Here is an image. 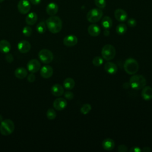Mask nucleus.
Here are the masks:
<instances>
[{
    "instance_id": "nucleus-1",
    "label": "nucleus",
    "mask_w": 152,
    "mask_h": 152,
    "mask_svg": "<svg viewBox=\"0 0 152 152\" xmlns=\"http://www.w3.org/2000/svg\"><path fill=\"white\" fill-rule=\"evenodd\" d=\"M46 26L50 32L53 34L61 31L62 28V22L61 19L55 15L49 17L46 21Z\"/></svg>"
},
{
    "instance_id": "nucleus-2",
    "label": "nucleus",
    "mask_w": 152,
    "mask_h": 152,
    "mask_svg": "<svg viewBox=\"0 0 152 152\" xmlns=\"http://www.w3.org/2000/svg\"><path fill=\"white\" fill-rule=\"evenodd\" d=\"M131 87L135 90L142 89L146 85V79L142 75H133L129 79Z\"/></svg>"
},
{
    "instance_id": "nucleus-3",
    "label": "nucleus",
    "mask_w": 152,
    "mask_h": 152,
    "mask_svg": "<svg viewBox=\"0 0 152 152\" xmlns=\"http://www.w3.org/2000/svg\"><path fill=\"white\" fill-rule=\"evenodd\" d=\"M15 125L13 121L10 119L3 120L0 124V133L4 136L11 134L14 131Z\"/></svg>"
},
{
    "instance_id": "nucleus-4",
    "label": "nucleus",
    "mask_w": 152,
    "mask_h": 152,
    "mask_svg": "<svg viewBox=\"0 0 152 152\" xmlns=\"http://www.w3.org/2000/svg\"><path fill=\"white\" fill-rule=\"evenodd\" d=\"M124 68L125 71L127 74L129 75H134L138 71L139 64L135 59L129 58L125 61Z\"/></svg>"
},
{
    "instance_id": "nucleus-5",
    "label": "nucleus",
    "mask_w": 152,
    "mask_h": 152,
    "mask_svg": "<svg viewBox=\"0 0 152 152\" xmlns=\"http://www.w3.org/2000/svg\"><path fill=\"white\" fill-rule=\"evenodd\" d=\"M116 55V49L115 47L110 44L104 45L102 49V58L106 61L113 59Z\"/></svg>"
},
{
    "instance_id": "nucleus-6",
    "label": "nucleus",
    "mask_w": 152,
    "mask_h": 152,
    "mask_svg": "<svg viewBox=\"0 0 152 152\" xmlns=\"http://www.w3.org/2000/svg\"><path fill=\"white\" fill-rule=\"evenodd\" d=\"M103 16V12L99 8H93L87 14V20L92 23L99 21Z\"/></svg>"
},
{
    "instance_id": "nucleus-7",
    "label": "nucleus",
    "mask_w": 152,
    "mask_h": 152,
    "mask_svg": "<svg viewBox=\"0 0 152 152\" xmlns=\"http://www.w3.org/2000/svg\"><path fill=\"white\" fill-rule=\"evenodd\" d=\"M38 56L41 62L46 64L50 63L53 59V55L52 52L50 50L46 49L40 50L38 53Z\"/></svg>"
},
{
    "instance_id": "nucleus-8",
    "label": "nucleus",
    "mask_w": 152,
    "mask_h": 152,
    "mask_svg": "<svg viewBox=\"0 0 152 152\" xmlns=\"http://www.w3.org/2000/svg\"><path fill=\"white\" fill-rule=\"evenodd\" d=\"M17 8L21 14H27L31 8L30 1H28V0H20L17 5Z\"/></svg>"
},
{
    "instance_id": "nucleus-9",
    "label": "nucleus",
    "mask_w": 152,
    "mask_h": 152,
    "mask_svg": "<svg viewBox=\"0 0 152 152\" xmlns=\"http://www.w3.org/2000/svg\"><path fill=\"white\" fill-rule=\"evenodd\" d=\"M41 64L40 62L36 59H32L30 60L27 64V67L29 72L31 73H36L40 69Z\"/></svg>"
},
{
    "instance_id": "nucleus-10",
    "label": "nucleus",
    "mask_w": 152,
    "mask_h": 152,
    "mask_svg": "<svg viewBox=\"0 0 152 152\" xmlns=\"http://www.w3.org/2000/svg\"><path fill=\"white\" fill-rule=\"evenodd\" d=\"M67 106V102L64 98L59 97L56 99L53 103V106L57 110H62Z\"/></svg>"
},
{
    "instance_id": "nucleus-11",
    "label": "nucleus",
    "mask_w": 152,
    "mask_h": 152,
    "mask_svg": "<svg viewBox=\"0 0 152 152\" xmlns=\"http://www.w3.org/2000/svg\"><path fill=\"white\" fill-rule=\"evenodd\" d=\"M78 43V39L75 35H68L64 38L63 43L67 47H72Z\"/></svg>"
},
{
    "instance_id": "nucleus-12",
    "label": "nucleus",
    "mask_w": 152,
    "mask_h": 152,
    "mask_svg": "<svg viewBox=\"0 0 152 152\" xmlns=\"http://www.w3.org/2000/svg\"><path fill=\"white\" fill-rule=\"evenodd\" d=\"M53 73V69L50 65H45L41 68L40 74L43 78H49L51 77Z\"/></svg>"
},
{
    "instance_id": "nucleus-13",
    "label": "nucleus",
    "mask_w": 152,
    "mask_h": 152,
    "mask_svg": "<svg viewBox=\"0 0 152 152\" xmlns=\"http://www.w3.org/2000/svg\"><path fill=\"white\" fill-rule=\"evenodd\" d=\"M18 50L23 53H26L28 52L31 49V45L29 42L27 40H21L20 41L17 45Z\"/></svg>"
},
{
    "instance_id": "nucleus-14",
    "label": "nucleus",
    "mask_w": 152,
    "mask_h": 152,
    "mask_svg": "<svg viewBox=\"0 0 152 152\" xmlns=\"http://www.w3.org/2000/svg\"><path fill=\"white\" fill-rule=\"evenodd\" d=\"M114 15L115 18L119 22H124L127 20L128 14L125 11L122 9H117L115 11Z\"/></svg>"
},
{
    "instance_id": "nucleus-15",
    "label": "nucleus",
    "mask_w": 152,
    "mask_h": 152,
    "mask_svg": "<svg viewBox=\"0 0 152 152\" xmlns=\"http://www.w3.org/2000/svg\"><path fill=\"white\" fill-rule=\"evenodd\" d=\"M51 93L52 94L56 97H59L64 94V87L59 84H55L53 85L51 87Z\"/></svg>"
},
{
    "instance_id": "nucleus-16",
    "label": "nucleus",
    "mask_w": 152,
    "mask_h": 152,
    "mask_svg": "<svg viewBox=\"0 0 152 152\" xmlns=\"http://www.w3.org/2000/svg\"><path fill=\"white\" fill-rule=\"evenodd\" d=\"M102 145L103 149L107 151H110L115 148V143L112 138H107L102 141Z\"/></svg>"
},
{
    "instance_id": "nucleus-17",
    "label": "nucleus",
    "mask_w": 152,
    "mask_h": 152,
    "mask_svg": "<svg viewBox=\"0 0 152 152\" xmlns=\"http://www.w3.org/2000/svg\"><path fill=\"white\" fill-rule=\"evenodd\" d=\"M141 96L145 100H150L152 99V88L150 86H145L142 88Z\"/></svg>"
},
{
    "instance_id": "nucleus-18",
    "label": "nucleus",
    "mask_w": 152,
    "mask_h": 152,
    "mask_svg": "<svg viewBox=\"0 0 152 152\" xmlns=\"http://www.w3.org/2000/svg\"><path fill=\"white\" fill-rule=\"evenodd\" d=\"M87 31L88 34L93 37H96L99 36L101 32V30L99 26L95 24L90 25L87 28Z\"/></svg>"
},
{
    "instance_id": "nucleus-19",
    "label": "nucleus",
    "mask_w": 152,
    "mask_h": 152,
    "mask_svg": "<svg viewBox=\"0 0 152 152\" xmlns=\"http://www.w3.org/2000/svg\"><path fill=\"white\" fill-rule=\"evenodd\" d=\"M46 11L48 15L50 16L55 15L58 11V6L55 2H50L47 5Z\"/></svg>"
},
{
    "instance_id": "nucleus-20",
    "label": "nucleus",
    "mask_w": 152,
    "mask_h": 152,
    "mask_svg": "<svg viewBox=\"0 0 152 152\" xmlns=\"http://www.w3.org/2000/svg\"><path fill=\"white\" fill-rule=\"evenodd\" d=\"M104 70L110 74H114L116 73L118 71V67L116 65L111 62H107L104 64Z\"/></svg>"
},
{
    "instance_id": "nucleus-21",
    "label": "nucleus",
    "mask_w": 152,
    "mask_h": 152,
    "mask_svg": "<svg viewBox=\"0 0 152 152\" xmlns=\"http://www.w3.org/2000/svg\"><path fill=\"white\" fill-rule=\"evenodd\" d=\"M14 75L15 77L18 79H23L27 76L28 72L26 68L23 67H18L15 70Z\"/></svg>"
},
{
    "instance_id": "nucleus-22",
    "label": "nucleus",
    "mask_w": 152,
    "mask_h": 152,
    "mask_svg": "<svg viewBox=\"0 0 152 152\" xmlns=\"http://www.w3.org/2000/svg\"><path fill=\"white\" fill-rule=\"evenodd\" d=\"M11 50V44L7 40L0 41V51L4 53H8Z\"/></svg>"
},
{
    "instance_id": "nucleus-23",
    "label": "nucleus",
    "mask_w": 152,
    "mask_h": 152,
    "mask_svg": "<svg viewBox=\"0 0 152 152\" xmlns=\"http://www.w3.org/2000/svg\"><path fill=\"white\" fill-rule=\"evenodd\" d=\"M37 20V15L34 12H30L26 17V23L30 26L36 23Z\"/></svg>"
},
{
    "instance_id": "nucleus-24",
    "label": "nucleus",
    "mask_w": 152,
    "mask_h": 152,
    "mask_svg": "<svg viewBox=\"0 0 152 152\" xmlns=\"http://www.w3.org/2000/svg\"><path fill=\"white\" fill-rule=\"evenodd\" d=\"M75 81L71 78H66L63 82V86L66 90H71L75 86Z\"/></svg>"
},
{
    "instance_id": "nucleus-25",
    "label": "nucleus",
    "mask_w": 152,
    "mask_h": 152,
    "mask_svg": "<svg viewBox=\"0 0 152 152\" xmlns=\"http://www.w3.org/2000/svg\"><path fill=\"white\" fill-rule=\"evenodd\" d=\"M102 25L105 29H109L112 26V20L109 16H105L102 18Z\"/></svg>"
},
{
    "instance_id": "nucleus-26",
    "label": "nucleus",
    "mask_w": 152,
    "mask_h": 152,
    "mask_svg": "<svg viewBox=\"0 0 152 152\" xmlns=\"http://www.w3.org/2000/svg\"><path fill=\"white\" fill-rule=\"evenodd\" d=\"M126 30H127L126 26L124 23H121V24H118L116 26V33L118 34H120V35L125 34V32L126 31Z\"/></svg>"
},
{
    "instance_id": "nucleus-27",
    "label": "nucleus",
    "mask_w": 152,
    "mask_h": 152,
    "mask_svg": "<svg viewBox=\"0 0 152 152\" xmlns=\"http://www.w3.org/2000/svg\"><path fill=\"white\" fill-rule=\"evenodd\" d=\"M36 30L40 34H43L46 30V24L44 21H40L36 26Z\"/></svg>"
},
{
    "instance_id": "nucleus-28",
    "label": "nucleus",
    "mask_w": 152,
    "mask_h": 152,
    "mask_svg": "<svg viewBox=\"0 0 152 152\" xmlns=\"http://www.w3.org/2000/svg\"><path fill=\"white\" fill-rule=\"evenodd\" d=\"M91 110V106L89 103H85L81 106L80 109V112L83 115H87L90 112Z\"/></svg>"
},
{
    "instance_id": "nucleus-29",
    "label": "nucleus",
    "mask_w": 152,
    "mask_h": 152,
    "mask_svg": "<svg viewBox=\"0 0 152 152\" xmlns=\"http://www.w3.org/2000/svg\"><path fill=\"white\" fill-rule=\"evenodd\" d=\"M46 117L49 120H53L56 117V113L55 110L52 108L49 109L46 112Z\"/></svg>"
},
{
    "instance_id": "nucleus-30",
    "label": "nucleus",
    "mask_w": 152,
    "mask_h": 152,
    "mask_svg": "<svg viewBox=\"0 0 152 152\" xmlns=\"http://www.w3.org/2000/svg\"><path fill=\"white\" fill-rule=\"evenodd\" d=\"M103 62V59L101 56H95L92 60V63L95 66H100L102 65Z\"/></svg>"
},
{
    "instance_id": "nucleus-31",
    "label": "nucleus",
    "mask_w": 152,
    "mask_h": 152,
    "mask_svg": "<svg viewBox=\"0 0 152 152\" xmlns=\"http://www.w3.org/2000/svg\"><path fill=\"white\" fill-rule=\"evenodd\" d=\"M94 3L99 8H104L106 7V0H94Z\"/></svg>"
},
{
    "instance_id": "nucleus-32",
    "label": "nucleus",
    "mask_w": 152,
    "mask_h": 152,
    "mask_svg": "<svg viewBox=\"0 0 152 152\" xmlns=\"http://www.w3.org/2000/svg\"><path fill=\"white\" fill-rule=\"evenodd\" d=\"M23 33L26 37H29L32 33V29L30 26H25L23 28Z\"/></svg>"
},
{
    "instance_id": "nucleus-33",
    "label": "nucleus",
    "mask_w": 152,
    "mask_h": 152,
    "mask_svg": "<svg viewBox=\"0 0 152 152\" xmlns=\"http://www.w3.org/2000/svg\"><path fill=\"white\" fill-rule=\"evenodd\" d=\"M64 97L67 100H72L74 98V93L70 91H66L64 93Z\"/></svg>"
},
{
    "instance_id": "nucleus-34",
    "label": "nucleus",
    "mask_w": 152,
    "mask_h": 152,
    "mask_svg": "<svg viewBox=\"0 0 152 152\" xmlns=\"http://www.w3.org/2000/svg\"><path fill=\"white\" fill-rule=\"evenodd\" d=\"M127 24L128 25L131 27H134L136 26L137 25V21L135 19L131 18H129L128 20L127 21Z\"/></svg>"
},
{
    "instance_id": "nucleus-35",
    "label": "nucleus",
    "mask_w": 152,
    "mask_h": 152,
    "mask_svg": "<svg viewBox=\"0 0 152 152\" xmlns=\"http://www.w3.org/2000/svg\"><path fill=\"white\" fill-rule=\"evenodd\" d=\"M5 60L8 63L12 62L14 61V57H13L12 55L9 52L7 53V55H5Z\"/></svg>"
},
{
    "instance_id": "nucleus-36",
    "label": "nucleus",
    "mask_w": 152,
    "mask_h": 152,
    "mask_svg": "<svg viewBox=\"0 0 152 152\" xmlns=\"http://www.w3.org/2000/svg\"><path fill=\"white\" fill-rule=\"evenodd\" d=\"M118 151L119 152H126L128 151V148L126 145L121 144L118 147Z\"/></svg>"
},
{
    "instance_id": "nucleus-37",
    "label": "nucleus",
    "mask_w": 152,
    "mask_h": 152,
    "mask_svg": "<svg viewBox=\"0 0 152 152\" xmlns=\"http://www.w3.org/2000/svg\"><path fill=\"white\" fill-rule=\"evenodd\" d=\"M27 81L30 83H33L35 81V79H36V77L34 74V73H30V74L27 75Z\"/></svg>"
},
{
    "instance_id": "nucleus-38",
    "label": "nucleus",
    "mask_w": 152,
    "mask_h": 152,
    "mask_svg": "<svg viewBox=\"0 0 152 152\" xmlns=\"http://www.w3.org/2000/svg\"><path fill=\"white\" fill-rule=\"evenodd\" d=\"M130 152H141V149L138 147H132L129 150Z\"/></svg>"
},
{
    "instance_id": "nucleus-39",
    "label": "nucleus",
    "mask_w": 152,
    "mask_h": 152,
    "mask_svg": "<svg viewBox=\"0 0 152 152\" xmlns=\"http://www.w3.org/2000/svg\"><path fill=\"white\" fill-rule=\"evenodd\" d=\"M29 1L33 5H38L40 3L41 0H29Z\"/></svg>"
},
{
    "instance_id": "nucleus-40",
    "label": "nucleus",
    "mask_w": 152,
    "mask_h": 152,
    "mask_svg": "<svg viewBox=\"0 0 152 152\" xmlns=\"http://www.w3.org/2000/svg\"><path fill=\"white\" fill-rule=\"evenodd\" d=\"M151 151V149L148 147H144L142 150H141V151H143V152H149Z\"/></svg>"
},
{
    "instance_id": "nucleus-41",
    "label": "nucleus",
    "mask_w": 152,
    "mask_h": 152,
    "mask_svg": "<svg viewBox=\"0 0 152 152\" xmlns=\"http://www.w3.org/2000/svg\"><path fill=\"white\" fill-rule=\"evenodd\" d=\"M109 34V31L107 30V29H105L104 31V36H108Z\"/></svg>"
},
{
    "instance_id": "nucleus-42",
    "label": "nucleus",
    "mask_w": 152,
    "mask_h": 152,
    "mask_svg": "<svg viewBox=\"0 0 152 152\" xmlns=\"http://www.w3.org/2000/svg\"><path fill=\"white\" fill-rule=\"evenodd\" d=\"M2 121H3L2 116V115H0V122H1Z\"/></svg>"
},
{
    "instance_id": "nucleus-43",
    "label": "nucleus",
    "mask_w": 152,
    "mask_h": 152,
    "mask_svg": "<svg viewBox=\"0 0 152 152\" xmlns=\"http://www.w3.org/2000/svg\"><path fill=\"white\" fill-rule=\"evenodd\" d=\"M4 0H0V3H1V2H2L3 1H4Z\"/></svg>"
}]
</instances>
